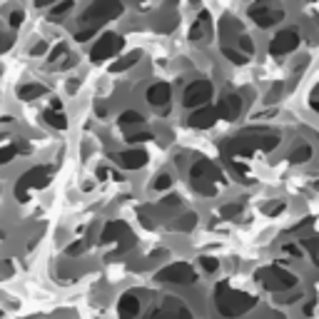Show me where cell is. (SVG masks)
Instances as JSON below:
<instances>
[{"instance_id":"6da1fadb","label":"cell","mask_w":319,"mask_h":319,"mask_svg":"<svg viewBox=\"0 0 319 319\" xmlns=\"http://www.w3.org/2000/svg\"><path fill=\"white\" fill-rule=\"evenodd\" d=\"M277 145H279V135L277 132H269V130H247V132L232 137L222 150H225L227 157H249L257 150L269 152Z\"/></svg>"},{"instance_id":"7a4b0ae2","label":"cell","mask_w":319,"mask_h":319,"mask_svg":"<svg viewBox=\"0 0 319 319\" xmlns=\"http://www.w3.org/2000/svg\"><path fill=\"white\" fill-rule=\"evenodd\" d=\"M215 304H217V312L222 317H237V314H244L249 312L257 299L252 294H244V292H235L227 282H220L217 289H215Z\"/></svg>"},{"instance_id":"3957f363","label":"cell","mask_w":319,"mask_h":319,"mask_svg":"<svg viewBox=\"0 0 319 319\" xmlns=\"http://www.w3.org/2000/svg\"><path fill=\"white\" fill-rule=\"evenodd\" d=\"M190 177H192V187H195L200 195L212 197V195H215V182L222 180V172H220V167H217L215 162L200 157L197 162L192 165V170H190Z\"/></svg>"},{"instance_id":"277c9868","label":"cell","mask_w":319,"mask_h":319,"mask_svg":"<svg viewBox=\"0 0 319 319\" xmlns=\"http://www.w3.org/2000/svg\"><path fill=\"white\" fill-rule=\"evenodd\" d=\"M122 10H125V5L120 0H92L80 18V25L82 28H100V23L122 15Z\"/></svg>"},{"instance_id":"5b68a950","label":"cell","mask_w":319,"mask_h":319,"mask_svg":"<svg viewBox=\"0 0 319 319\" xmlns=\"http://www.w3.org/2000/svg\"><path fill=\"white\" fill-rule=\"evenodd\" d=\"M50 175H53V167H48V165H40V167L28 170V172L20 177V182L15 185V200H18V202H28V200H30V190L45 187V185L50 182Z\"/></svg>"},{"instance_id":"8992f818","label":"cell","mask_w":319,"mask_h":319,"mask_svg":"<svg viewBox=\"0 0 319 319\" xmlns=\"http://www.w3.org/2000/svg\"><path fill=\"white\" fill-rule=\"evenodd\" d=\"M254 277H257V282H259L264 289H269V292H289V289L297 284V277H294L292 272H287V269H279V267H264V269H259Z\"/></svg>"},{"instance_id":"52a82bcc","label":"cell","mask_w":319,"mask_h":319,"mask_svg":"<svg viewBox=\"0 0 319 319\" xmlns=\"http://www.w3.org/2000/svg\"><path fill=\"white\" fill-rule=\"evenodd\" d=\"M155 279L157 282H170V284H192L197 279V274L187 262H175V264H167V267L160 269Z\"/></svg>"},{"instance_id":"ba28073f","label":"cell","mask_w":319,"mask_h":319,"mask_svg":"<svg viewBox=\"0 0 319 319\" xmlns=\"http://www.w3.org/2000/svg\"><path fill=\"white\" fill-rule=\"evenodd\" d=\"M120 48H122V38L115 35V33H105V35L95 43V48L90 50V60H92V63H102V60L112 58Z\"/></svg>"},{"instance_id":"9c48e42d","label":"cell","mask_w":319,"mask_h":319,"mask_svg":"<svg viewBox=\"0 0 319 319\" xmlns=\"http://www.w3.org/2000/svg\"><path fill=\"white\" fill-rule=\"evenodd\" d=\"M212 97V82L210 80H195L192 85H187L185 90V107H200Z\"/></svg>"},{"instance_id":"30bf717a","label":"cell","mask_w":319,"mask_h":319,"mask_svg":"<svg viewBox=\"0 0 319 319\" xmlns=\"http://www.w3.org/2000/svg\"><path fill=\"white\" fill-rule=\"evenodd\" d=\"M249 18H252L259 28H269V25L279 23V20L284 18V13H282L279 8H269V5H267V0H259L257 5H252V8H249Z\"/></svg>"},{"instance_id":"8fae6325","label":"cell","mask_w":319,"mask_h":319,"mask_svg":"<svg viewBox=\"0 0 319 319\" xmlns=\"http://www.w3.org/2000/svg\"><path fill=\"white\" fill-rule=\"evenodd\" d=\"M297 45H299V33H297V30H282L279 35L272 38L269 53H272V55H289Z\"/></svg>"},{"instance_id":"7c38bea8","label":"cell","mask_w":319,"mask_h":319,"mask_svg":"<svg viewBox=\"0 0 319 319\" xmlns=\"http://www.w3.org/2000/svg\"><path fill=\"white\" fill-rule=\"evenodd\" d=\"M115 165H120L122 170H140L147 162V152L145 150H127V152H115L112 155Z\"/></svg>"},{"instance_id":"4fadbf2b","label":"cell","mask_w":319,"mask_h":319,"mask_svg":"<svg viewBox=\"0 0 319 319\" xmlns=\"http://www.w3.org/2000/svg\"><path fill=\"white\" fill-rule=\"evenodd\" d=\"M239 112H242V100L237 95H225L217 105V115L222 120H237Z\"/></svg>"},{"instance_id":"5bb4252c","label":"cell","mask_w":319,"mask_h":319,"mask_svg":"<svg viewBox=\"0 0 319 319\" xmlns=\"http://www.w3.org/2000/svg\"><path fill=\"white\" fill-rule=\"evenodd\" d=\"M217 117H220L217 107H200V110H195L190 115V125L197 127V130H207V127H212L217 122Z\"/></svg>"},{"instance_id":"9a60e30c","label":"cell","mask_w":319,"mask_h":319,"mask_svg":"<svg viewBox=\"0 0 319 319\" xmlns=\"http://www.w3.org/2000/svg\"><path fill=\"white\" fill-rule=\"evenodd\" d=\"M212 33V23H210V13H200V18L195 20V25L190 28V40L192 43H200V40H207Z\"/></svg>"},{"instance_id":"2e32d148","label":"cell","mask_w":319,"mask_h":319,"mask_svg":"<svg viewBox=\"0 0 319 319\" xmlns=\"http://www.w3.org/2000/svg\"><path fill=\"white\" fill-rule=\"evenodd\" d=\"M170 95H172V90H170L167 82H155V85L147 90V102L155 105V107L167 105V102H170Z\"/></svg>"},{"instance_id":"e0dca14e","label":"cell","mask_w":319,"mask_h":319,"mask_svg":"<svg viewBox=\"0 0 319 319\" xmlns=\"http://www.w3.org/2000/svg\"><path fill=\"white\" fill-rule=\"evenodd\" d=\"M150 314H152V317H170V314H177V317H180V314H182V317H190V309H187L182 302H177V299L167 297L162 307H160V309H152Z\"/></svg>"},{"instance_id":"ac0fdd59","label":"cell","mask_w":319,"mask_h":319,"mask_svg":"<svg viewBox=\"0 0 319 319\" xmlns=\"http://www.w3.org/2000/svg\"><path fill=\"white\" fill-rule=\"evenodd\" d=\"M117 312H120V317H137L140 314V299L135 297V292H127L120 297Z\"/></svg>"},{"instance_id":"d6986e66","label":"cell","mask_w":319,"mask_h":319,"mask_svg":"<svg viewBox=\"0 0 319 319\" xmlns=\"http://www.w3.org/2000/svg\"><path fill=\"white\" fill-rule=\"evenodd\" d=\"M130 230H127V225L125 222H120V220H112V222H107L105 225V230H102V242H115V239H120V235H127Z\"/></svg>"},{"instance_id":"ffe728a7","label":"cell","mask_w":319,"mask_h":319,"mask_svg":"<svg viewBox=\"0 0 319 319\" xmlns=\"http://www.w3.org/2000/svg\"><path fill=\"white\" fill-rule=\"evenodd\" d=\"M43 95H48V87L40 85V82H30V85H23L18 90V97H23V100H35V97H43Z\"/></svg>"},{"instance_id":"44dd1931","label":"cell","mask_w":319,"mask_h":319,"mask_svg":"<svg viewBox=\"0 0 319 319\" xmlns=\"http://www.w3.org/2000/svg\"><path fill=\"white\" fill-rule=\"evenodd\" d=\"M43 120L50 125V127H55V130H65L68 127V120H65V115H63V110H45L43 112Z\"/></svg>"},{"instance_id":"7402d4cb","label":"cell","mask_w":319,"mask_h":319,"mask_svg":"<svg viewBox=\"0 0 319 319\" xmlns=\"http://www.w3.org/2000/svg\"><path fill=\"white\" fill-rule=\"evenodd\" d=\"M195 225H197V215L187 212V215H182L180 220H175V222H172V230H180V232H190Z\"/></svg>"},{"instance_id":"603a6c76","label":"cell","mask_w":319,"mask_h":319,"mask_svg":"<svg viewBox=\"0 0 319 319\" xmlns=\"http://www.w3.org/2000/svg\"><path fill=\"white\" fill-rule=\"evenodd\" d=\"M309 157H312V147H309V145H302V147H297V150L289 155V162H292V165H302V162H307Z\"/></svg>"},{"instance_id":"cb8c5ba5","label":"cell","mask_w":319,"mask_h":319,"mask_svg":"<svg viewBox=\"0 0 319 319\" xmlns=\"http://www.w3.org/2000/svg\"><path fill=\"white\" fill-rule=\"evenodd\" d=\"M137 60H140V53H130L127 58H122V60H117V63H115V65L110 68V70H112V73H122V70H127V68H132V65H135Z\"/></svg>"},{"instance_id":"d4e9b609","label":"cell","mask_w":319,"mask_h":319,"mask_svg":"<svg viewBox=\"0 0 319 319\" xmlns=\"http://www.w3.org/2000/svg\"><path fill=\"white\" fill-rule=\"evenodd\" d=\"M70 8H73V0H63V3H58V5H55V10L50 13V20H53V23L63 20V15H65Z\"/></svg>"},{"instance_id":"484cf974","label":"cell","mask_w":319,"mask_h":319,"mask_svg":"<svg viewBox=\"0 0 319 319\" xmlns=\"http://www.w3.org/2000/svg\"><path fill=\"white\" fill-rule=\"evenodd\" d=\"M220 30H222L225 35H230V33H237V35H239V33H242V25H239L235 18H225V20L220 23Z\"/></svg>"},{"instance_id":"4316f807","label":"cell","mask_w":319,"mask_h":319,"mask_svg":"<svg viewBox=\"0 0 319 319\" xmlns=\"http://www.w3.org/2000/svg\"><path fill=\"white\" fill-rule=\"evenodd\" d=\"M145 117H142V112H137V110H125L122 115H120V122L122 125H137V122H142Z\"/></svg>"},{"instance_id":"83f0119b","label":"cell","mask_w":319,"mask_h":319,"mask_svg":"<svg viewBox=\"0 0 319 319\" xmlns=\"http://www.w3.org/2000/svg\"><path fill=\"white\" fill-rule=\"evenodd\" d=\"M15 155H18V145H5V147H0V165H8Z\"/></svg>"},{"instance_id":"f1b7e54d","label":"cell","mask_w":319,"mask_h":319,"mask_svg":"<svg viewBox=\"0 0 319 319\" xmlns=\"http://www.w3.org/2000/svg\"><path fill=\"white\" fill-rule=\"evenodd\" d=\"M222 53H225V58H227L232 65H244V63H247V58H244L242 53L232 50V48H222Z\"/></svg>"},{"instance_id":"f546056e","label":"cell","mask_w":319,"mask_h":319,"mask_svg":"<svg viewBox=\"0 0 319 319\" xmlns=\"http://www.w3.org/2000/svg\"><path fill=\"white\" fill-rule=\"evenodd\" d=\"M220 215L227 217V220H230V217H237V215H242V205H225V207L220 210Z\"/></svg>"},{"instance_id":"4dcf8cb0","label":"cell","mask_w":319,"mask_h":319,"mask_svg":"<svg viewBox=\"0 0 319 319\" xmlns=\"http://www.w3.org/2000/svg\"><path fill=\"white\" fill-rule=\"evenodd\" d=\"M170 185H172V177H170V175H160V177L155 180V185H152V187H155L157 192H162V190H167Z\"/></svg>"},{"instance_id":"1f68e13d","label":"cell","mask_w":319,"mask_h":319,"mask_svg":"<svg viewBox=\"0 0 319 319\" xmlns=\"http://www.w3.org/2000/svg\"><path fill=\"white\" fill-rule=\"evenodd\" d=\"M95 33H97V28H80V30L75 33V40H78V43H85V40H90Z\"/></svg>"},{"instance_id":"d6a6232c","label":"cell","mask_w":319,"mask_h":319,"mask_svg":"<svg viewBox=\"0 0 319 319\" xmlns=\"http://www.w3.org/2000/svg\"><path fill=\"white\" fill-rule=\"evenodd\" d=\"M65 55H68V48L60 43V45H55V48H53V53H50V58H48V60H50V63H58V60H63Z\"/></svg>"},{"instance_id":"836d02e7","label":"cell","mask_w":319,"mask_h":319,"mask_svg":"<svg viewBox=\"0 0 319 319\" xmlns=\"http://www.w3.org/2000/svg\"><path fill=\"white\" fill-rule=\"evenodd\" d=\"M200 264L205 272H217V267H220V262L215 257H200Z\"/></svg>"},{"instance_id":"e575fe53","label":"cell","mask_w":319,"mask_h":319,"mask_svg":"<svg viewBox=\"0 0 319 319\" xmlns=\"http://www.w3.org/2000/svg\"><path fill=\"white\" fill-rule=\"evenodd\" d=\"M160 207H162V210H172V207H180V197H177V195H167L162 202H160Z\"/></svg>"},{"instance_id":"d590c367","label":"cell","mask_w":319,"mask_h":319,"mask_svg":"<svg viewBox=\"0 0 319 319\" xmlns=\"http://www.w3.org/2000/svg\"><path fill=\"white\" fill-rule=\"evenodd\" d=\"M302 247H307L312 254H317V247H319V237H302Z\"/></svg>"},{"instance_id":"8d00e7d4","label":"cell","mask_w":319,"mask_h":319,"mask_svg":"<svg viewBox=\"0 0 319 319\" xmlns=\"http://www.w3.org/2000/svg\"><path fill=\"white\" fill-rule=\"evenodd\" d=\"M125 140H127V142H147V140H152V135H150V132H132V135H127Z\"/></svg>"},{"instance_id":"74e56055","label":"cell","mask_w":319,"mask_h":319,"mask_svg":"<svg viewBox=\"0 0 319 319\" xmlns=\"http://www.w3.org/2000/svg\"><path fill=\"white\" fill-rule=\"evenodd\" d=\"M23 20H25V13H23V10H13V13H10V25H13V28H20Z\"/></svg>"},{"instance_id":"f35d334b","label":"cell","mask_w":319,"mask_h":319,"mask_svg":"<svg viewBox=\"0 0 319 319\" xmlns=\"http://www.w3.org/2000/svg\"><path fill=\"white\" fill-rule=\"evenodd\" d=\"M239 48H242L247 55H252V53H254V43H252L247 35H239Z\"/></svg>"},{"instance_id":"ab89813d","label":"cell","mask_w":319,"mask_h":319,"mask_svg":"<svg viewBox=\"0 0 319 319\" xmlns=\"http://www.w3.org/2000/svg\"><path fill=\"white\" fill-rule=\"evenodd\" d=\"M10 48H13V38L5 35V33H0V53H5V50H10Z\"/></svg>"},{"instance_id":"60d3db41","label":"cell","mask_w":319,"mask_h":319,"mask_svg":"<svg viewBox=\"0 0 319 319\" xmlns=\"http://www.w3.org/2000/svg\"><path fill=\"white\" fill-rule=\"evenodd\" d=\"M45 53H48V43H43V40L30 48V55H45Z\"/></svg>"},{"instance_id":"b9f144b4","label":"cell","mask_w":319,"mask_h":319,"mask_svg":"<svg viewBox=\"0 0 319 319\" xmlns=\"http://www.w3.org/2000/svg\"><path fill=\"white\" fill-rule=\"evenodd\" d=\"M282 210H284V202H274V205H267V207H264V212H267L269 217H272V215H279Z\"/></svg>"},{"instance_id":"7bdbcfd3","label":"cell","mask_w":319,"mask_h":319,"mask_svg":"<svg viewBox=\"0 0 319 319\" xmlns=\"http://www.w3.org/2000/svg\"><path fill=\"white\" fill-rule=\"evenodd\" d=\"M150 212H152L150 207H142V210H140V217H142V225H145V227H155V222L150 220Z\"/></svg>"},{"instance_id":"ee69618b","label":"cell","mask_w":319,"mask_h":319,"mask_svg":"<svg viewBox=\"0 0 319 319\" xmlns=\"http://www.w3.org/2000/svg\"><path fill=\"white\" fill-rule=\"evenodd\" d=\"M65 252H68V254H82V252H85V242H73Z\"/></svg>"},{"instance_id":"f6af8a7d","label":"cell","mask_w":319,"mask_h":319,"mask_svg":"<svg viewBox=\"0 0 319 319\" xmlns=\"http://www.w3.org/2000/svg\"><path fill=\"white\" fill-rule=\"evenodd\" d=\"M282 249H284V252H287V254H292V257H302V252H299V249H297V247H294V244H284V247H282Z\"/></svg>"},{"instance_id":"bcb514c9","label":"cell","mask_w":319,"mask_h":319,"mask_svg":"<svg viewBox=\"0 0 319 319\" xmlns=\"http://www.w3.org/2000/svg\"><path fill=\"white\" fill-rule=\"evenodd\" d=\"M68 90H70V92H75V90H78V82H75V80H70V82H68Z\"/></svg>"},{"instance_id":"7dc6e473","label":"cell","mask_w":319,"mask_h":319,"mask_svg":"<svg viewBox=\"0 0 319 319\" xmlns=\"http://www.w3.org/2000/svg\"><path fill=\"white\" fill-rule=\"evenodd\" d=\"M50 107H53V110H63V105H60V100H53V102H50Z\"/></svg>"},{"instance_id":"c3c4849f","label":"cell","mask_w":319,"mask_h":319,"mask_svg":"<svg viewBox=\"0 0 319 319\" xmlns=\"http://www.w3.org/2000/svg\"><path fill=\"white\" fill-rule=\"evenodd\" d=\"M48 3H53V0H35V5L40 8V5H48Z\"/></svg>"},{"instance_id":"681fc988","label":"cell","mask_w":319,"mask_h":319,"mask_svg":"<svg viewBox=\"0 0 319 319\" xmlns=\"http://www.w3.org/2000/svg\"><path fill=\"white\" fill-rule=\"evenodd\" d=\"M309 105H312V110H317V112H319V100H312Z\"/></svg>"},{"instance_id":"f907efd6","label":"cell","mask_w":319,"mask_h":319,"mask_svg":"<svg viewBox=\"0 0 319 319\" xmlns=\"http://www.w3.org/2000/svg\"><path fill=\"white\" fill-rule=\"evenodd\" d=\"M167 3H170V5H175V3H177V0H167Z\"/></svg>"},{"instance_id":"816d5d0a","label":"cell","mask_w":319,"mask_h":319,"mask_svg":"<svg viewBox=\"0 0 319 319\" xmlns=\"http://www.w3.org/2000/svg\"><path fill=\"white\" fill-rule=\"evenodd\" d=\"M3 237H5V232H3V230H0V239H3Z\"/></svg>"},{"instance_id":"f5cc1de1","label":"cell","mask_w":319,"mask_h":319,"mask_svg":"<svg viewBox=\"0 0 319 319\" xmlns=\"http://www.w3.org/2000/svg\"><path fill=\"white\" fill-rule=\"evenodd\" d=\"M317 187H319V182H317Z\"/></svg>"}]
</instances>
